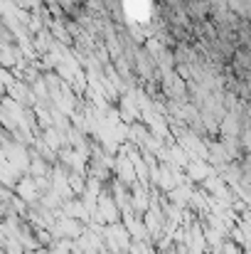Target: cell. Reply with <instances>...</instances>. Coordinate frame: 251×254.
Instances as JSON below:
<instances>
[{"mask_svg": "<svg viewBox=\"0 0 251 254\" xmlns=\"http://www.w3.org/2000/svg\"><path fill=\"white\" fill-rule=\"evenodd\" d=\"M0 94H2V84H0Z\"/></svg>", "mask_w": 251, "mask_h": 254, "instance_id": "obj_3", "label": "cell"}, {"mask_svg": "<svg viewBox=\"0 0 251 254\" xmlns=\"http://www.w3.org/2000/svg\"><path fill=\"white\" fill-rule=\"evenodd\" d=\"M12 192H15L20 200H25L27 205H35V202L40 200V190H37L32 175H20L17 183L12 185Z\"/></svg>", "mask_w": 251, "mask_h": 254, "instance_id": "obj_1", "label": "cell"}, {"mask_svg": "<svg viewBox=\"0 0 251 254\" xmlns=\"http://www.w3.org/2000/svg\"><path fill=\"white\" fill-rule=\"evenodd\" d=\"M212 166L207 163V161H202V158H192L190 163H187V180L195 185V183H202L209 173H212Z\"/></svg>", "mask_w": 251, "mask_h": 254, "instance_id": "obj_2", "label": "cell"}]
</instances>
